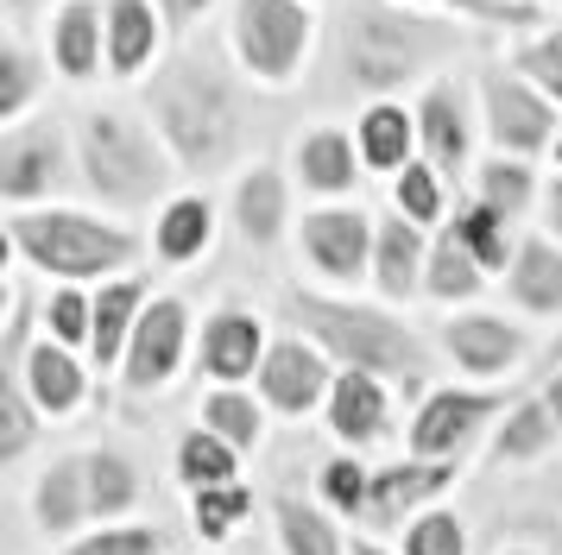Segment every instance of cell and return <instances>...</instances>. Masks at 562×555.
I'll use <instances>...</instances> for the list:
<instances>
[{
  "label": "cell",
  "mask_w": 562,
  "mask_h": 555,
  "mask_svg": "<svg viewBox=\"0 0 562 555\" xmlns=\"http://www.w3.org/2000/svg\"><path fill=\"white\" fill-rule=\"evenodd\" d=\"M165 7H171V13H178V20H190V13H196V7H203V0H165Z\"/></svg>",
  "instance_id": "50"
},
{
  "label": "cell",
  "mask_w": 562,
  "mask_h": 555,
  "mask_svg": "<svg viewBox=\"0 0 562 555\" xmlns=\"http://www.w3.org/2000/svg\"><path fill=\"white\" fill-rule=\"evenodd\" d=\"M461 461H424V454H411V461H392L373 474V499H367V518L373 524H398L405 511H430L449 486H456Z\"/></svg>",
  "instance_id": "10"
},
{
  "label": "cell",
  "mask_w": 562,
  "mask_h": 555,
  "mask_svg": "<svg viewBox=\"0 0 562 555\" xmlns=\"http://www.w3.org/2000/svg\"><path fill=\"white\" fill-rule=\"evenodd\" d=\"M405 555H468V530L456 511H417L405 524Z\"/></svg>",
  "instance_id": "39"
},
{
  "label": "cell",
  "mask_w": 562,
  "mask_h": 555,
  "mask_svg": "<svg viewBox=\"0 0 562 555\" xmlns=\"http://www.w3.org/2000/svg\"><path fill=\"white\" fill-rule=\"evenodd\" d=\"M158 121L171 133V146H178L183 165H222L234 146V101L222 82H209V76L183 70L165 82V95H158Z\"/></svg>",
  "instance_id": "3"
},
{
  "label": "cell",
  "mask_w": 562,
  "mask_h": 555,
  "mask_svg": "<svg viewBox=\"0 0 562 555\" xmlns=\"http://www.w3.org/2000/svg\"><path fill=\"white\" fill-rule=\"evenodd\" d=\"M32 95V70H26V57L20 50H7L0 57V114H20Z\"/></svg>",
  "instance_id": "44"
},
{
  "label": "cell",
  "mask_w": 562,
  "mask_h": 555,
  "mask_svg": "<svg viewBox=\"0 0 562 555\" xmlns=\"http://www.w3.org/2000/svg\"><path fill=\"white\" fill-rule=\"evenodd\" d=\"M518 64H525V76H537L543 89H557V101H562V32L557 38H543V45H531Z\"/></svg>",
  "instance_id": "45"
},
{
  "label": "cell",
  "mask_w": 562,
  "mask_h": 555,
  "mask_svg": "<svg viewBox=\"0 0 562 555\" xmlns=\"http://www.w3.org/2000/svg\"><path fill=\"white\" fill-rule=\"evenodd\" d=\"M481 278H486V265L461 247L456 234H442V240L430 247V265H424V291H430V297H442V303L474 297V291H481Z\"/></svg>",
  "instance_id": "27"
},
{
  "label": "cell",
  "mask_w": 562,
  "mask_h": 555,
  "mask_svg": "<svg viewBox=\"0 0 562 555\" xmlns=\"http://www.w3.org/2000/svg\"><path fill=\"white\" fill-rule=\"evenodd\" d=\"M506 555H531V550H506Z\"/></svg>",
  "instance_id": "51"
},
{
  "label": "cell",
  "mask_w": 562,
  "mask_h": 555,
  "mask_svg": "<svg viewBox=\"0 0 562 555\" xmlns=\"http://www.w3.org/2000/svg\"><path fill=\"white\" fill-rule=\"evenodd\" d=\"M234 32H240V57L254 76H291L304 57L310 20L297 0H240Z\"/></svg>",
  "instance_id": "6"
},
{
  "label": "cell",
  "mask_w": 562,
  "mask_h": 555,
  "mask_svg": "<svg viewBox=\"0 0 562 555\" xmlns=\"http://www.w3.org/2000/svg\"><path fill=\"white\" fill-rule=\"evenodd\" d=\"M13 7H32V0H13Z\"/></svg>",
  "instance_id": "52"
},
{
  "label": "cell",
  "mask_w": 562,
  "mask_h": 555,
  "mask_svg": "<svg viewBox=\"0 0 562 555\" xmlns=\"http://www.w3.org/2000/svg\"><path fill=\"white\" fill-rule=\"evenodd\" d=\"M481 202H493L499 215H518V208L531 202V171H525V165H506V158L486 165L481 171Z\"/></svg>",
  "instance_id": "41"
},
{
  "label": "cell",
  "mask_w": 562,
  "mask_h": 555,
  "mask_svg": "<svg viewBox=\"0 0 562 555\" xmlns=\"http://www.w3.org/2000/svg\"><path fill=\"white\" fill-rule=\"evenodd\" d=\"M57 64L70 76L95 70V13H89V7H70V13L57 20Z\"/></svg>",
  "instance_id": "40"
},
{
  "label": "cell",
  "mask_w": 562,
  "mask_h": 555,
  "mask_svg": "<svg viewBox=\"0 0 562 555\" xmlns=\"http://www.w3.org/2000/svg\"><path fill=\"white\" fill-rule=\"evenodd\" d=\"M7 240L26 252L38 272H57V278H102L139 252L133 234L89 222V215H64V208H52V215H13Z\"/></svg>",
  "instance_id": "2"
},
{
  "label": "cell",
  "mask_w": 562,
  "mask_h": 555,
  "mask_svg": "<svg viewBox=\"0 0 562 555\" xmlns=\"http://www.w3.org/2000/svg\"><path fill=\"white\" fill-rule=\"evenodd\" d=\"M316 492H323V505H329V511H341V518H367L373 474L360 467L355 454H335V461H323V474H316Z\"/></svg>",
  "instance_id": "35"
},
{
  "label": "cell",
  "mask_w": 562,
  "mask_h": 555,
  "mask_svg": "<svg viewBox=\"0 0 562 555\" xmlns=\"http://www.w3.org/2000/svg\"><path fill=\"white\" fill-rule=\"evenodd\" d=\"M82 474H89V524H121V511H133V499H139L133 461L114 449H95L82 454Z\"/></svg>",
  "instance_id": "21"
},
{
  "label": "cell",
  "mask_w": 562,
  "mask_h": 555,
  "mask_svg": "<svg viewBox=\"0 0 562 555\" xmlns=\"http://www.w3.org/2000/svg\"><path fill=\"white\" fill-rule=\"evenodd\" d=\"M234 222L247 240H272L284 227V183L272 171H254L240 183V196H234Z\"/></svg>",
  "instance_id": "31"
},
{
  "label": "cell",
  "mask_w": 562,
  "mask_h": 555,
  "mask_svg": "<svg viewBox=\"0 0 562 555\" xmlns=\"http://www.w3.org/2000/svg\"><path fill=\"white\" fill-rule=\"evenodd\" d=\"M32 392H26V378L20 373H7L0 378V461H20L32 442Z\"/></svg>",
  "instance_id": "37"
},
{
  "label": "cell",
  "mask_w": 562,
  "mask_h": 555,
  "mask_svg": "<svg viewBox=\"0 0 562 555\" xmlns=\"http://www.w3.org/2000/svg\"><path fill=\"white\" fill-rule=\"evenodd\" d=\"M178 479L190 486V492H203V486H228V479H240V449L222 442L215 429H190V435L178 442Z\"/></svg>",
  "instance_id": "24"
},
{
  "label": "cell",
  "mask_w": 562,
  "mask_h": 555,
  "mask_svg": "<svg viewBox=\"0 0 562 555\" xmlns=\"http://www.w3.org/2000/svg\"><path fill=\"white\" fill-rule=\"evenodd\" d=\"M360 158H367L373 171H405V165H411V121H405V107H373V114L360 121Z\"/></svg>",
  "instance_id": "29"
},
{
  "label": "cell",
  "mask_w": 562,
  "mask_h": 555,
  "mask_svg": "<svg viewBox=\"0 0 562 555\" xmlns=\"http://www.w3.org/2000/svg\"><path fill=\"white\" fill-rule=\"evenodd\" d=\"M203 429H215L222 442H234V449L247 454V449H259L266 417H259V404L240 398V392H209L203 398Z\"/></svg>",
  "instance_id": "34"
},
{
  "label": "cell",
  "mask_w": 562,
  "mask_h": 555,
  "mask_svg": "<svg viewBox=\"0 0 562 555\" xmlns=\"http://www.w3.org/2000/svg\"><path fill=\"white\" fill-rule=\"evenodd\" d=\"M266 328H259V316H240V309H228V316H215V322L203 328V366L209 378H222V385H240V378H254L259 366H266Z\"/></svg>",
  "instance_id": "14"
},
{
  "label": "cell",
  "mask_w": 562,
  "mask_h": 555,
  "mask_svg": "<svg viewBox=\"0 0 562 555\" xmlns=\"http://www.w3.org/2000/svg\"><path fill=\"white\" fill-rule=\"evenodd\" d=\"M493 410H506L499 392H430V398L417 404V417H411V454L449 461L456 449H468L481 435Z\"/></svg>",
  "instance_id": "7"
},
{
  "label": "cell",
  "mask_w": 562,
  "mask_h": 555,
  "mask_svg": "<svg viewBox=\"0 0 562 555\" xmlns=\"http://www.w3.org/2000/svg\"><path fill=\"white\" fill-rule=\"evenodd\" d=\"M52 177H57V139L45 126L7 139V151H0V196L7 202H32L38 190H52Z\"/></svg>",
  "instance_id": "20"
},
{
  "label": "cell",
  "mask_w": 562,
  "mask_h": 555,
  "mask_svg": "<svg viewBox=\"0 0 562 555\" xmlns=\"http://www.w3.org/2000/svg\"><path fill=\"white\" fill-rule=\"evenodd\" d=\"M486 121H493V139L512 151H537L550 146V126H557V114L543 107V101L531 95V89H518V82H493L486 89Z\"/></svg>",
  "instance_id": "17"
},
{
  "label": "cell",
  "mask_w": 562,
  "mask_h": 555,
  "mask_svg": "<svg viewBox=\"0 0 562 555\" xmlns=\"http://www.w3.org/2000/svg\"><path fill=\"white\" fill-rule=\"evenodd\" d=\"M512 297L531 316H557L562 309V252L550 240H525L512 259Z\"/></svg>",
  "instance_id": "23"
},
{
  "label": "cell",
  "mask_w": 562,
  "mask_h": 555,
  "mask_svg": "<svg viewBox=\"0 0 562 555\" xmlns=\"http://www.w3.org/2000/svg\"><path fill=\"white\" fill-rule=\"evenodd\" d=\"M436 32L430 25H405L380 13V7H360L355 20H348V70H355L360 89H392V82H405L424 57H430Z\"/></svg>",
  "instance_id": "5"
},
{
  "label": "cell",
  "mask_w": 562,
  "mask_h": 555,
  "mask_svg": "<svg viewBox=\"0 0 562 555\" xmlns=\"http://www.w3.org/2000/svg\"><path fill=\"white\" fill-rule=\"evenodd\" d=\"M247 511H254V492L228 479V486H203V492H190V524L203 543H228L234 530L247 524Z\"/></svg>",
  "instance_id": "26"
},
{
  "label": "cell",
  "mask_w": 562,
  "mask_h": 555,
  "mask_svg": "<svg viewBox=\"0 0 562 555\" xmlns=\"http://www.w3.org/2000/svg\"><path fill=\"white\" fill-rule=\"evenodd\" d=\"M297 171H304L310 190H323V196H341V190L355 183V146H348L341 133H310L304 151H297Z\"/></svg>",
  "instance_id": "28"
},
{
  "label": "cell",
  "mask_w": 562,
  "mask_h": 555,
  "mask_svg": "<svg viewBox=\"0 0 562 555\" xmlns=\"http://www.w3.org/2000/svg\"><path fill=\"white\" fill-rule=\"evenodd\" d=\"M543 398H550V410L562 417V378H550V385H543Z\"/></svg>",
  "instance_id": "49"
},
{
  "label": "cell",
  "mask_w": 562,
  "mask_h": 555,
  "mask_svg": "<svg viewBox=\"0 0 562 555\" xmlns=\"http://www.w3.org/2000/svg\"><path fill=\"white\" fill-rule=\"evenodd\" d=\"M45 322H52V335L64 348H77V341H89V328H95V303L82 297V291H57L52 309H45Z\"/></svg>",
  "instance_id": "43"
},
{
  "label": "cell",
  "mask_w": 562,
  "mask_h": 555,
  "mask_svg": "<svg viewBox=\"0 0 562 555\" xmlns=\"http://www.w3.org/2000/svg\"><path fill=\"white\" fill-rule=\"evenodd\" d=\"M272 524H279V550L284 555H348L341 530L329 524V511L304 505L297 492H279V499H272Z\"/></svg>",
  "instance_id": "22"
},
{
  "label": "cell",
  "mask_w": 562,
  "mask_h": 555,
  "mask_svg": "<svg viewBox=\"0 0 562 555\" xmlns=\"http://www.w3.org/2000/svg\"><path fill=\"white\" fill-rule=\"evenodd\" d=\"M82 165H89V183L102 190L108 202H146L165 190V158L153 151V139L133 121H89L82 133Z\"/></svg>",
  "instance_id": "4"
},
{
  "label": "cell",
  "mask_w": 562,
  "mask_h": 555,
  "mask_svg": "<svg viewBox=\"0 0 562 555\" xmlns=\"http://www.w3.org/2000/svg\"><path fill=\"white\" fill-rule=\"evenodd\" d=\"M329 429H335V442H348V449H373L385 429H392L385 378L341 366V373H335V392H329Z\"/></svg>",
  "instance_id": "12"
},
{
  "label": "cell",
  "mask_w": 562,
  "mask_h": 555,
  "mask_svg": "<svg viewBox=\"0 0 562 555\" xmlns=\"http://www.w3.org/2000/svg\"><path fill=\"white\" fill-rule=\"evenodd\" d=\"M442 341H449V353H456V366H468V373H512L518 366V353H525V335L506 322H493V316H461V322L442 328Z\"/></svg>",
  "instance_id": "16"
},
{
  "label": "cell",
  "mask_w": 562,
  "mask_h": 555,
  "mask_svg": "<svg viewBox=\"0 0 562 555\" xmlns=\"http://www.w3.org/2000/svg\"><path fill=\"white\" fill-rule=\"evenodd\" d=\"M456 7H474V13H506V20H525L518 7H506V0H456Z\"/></svg>",
  "instance_id": "46"
},
{
  "label": "cell",
  "mask_w": 562,
  "mask_h": 555,
  "mask_svg": "<svg viewBox=\"0 0 562 555\" xmlns=\"http://www.w3.org/2000/svg\"><path fill=\"white\" fill-rule=\"evenodd\" d=\"M291 316L310 328V341L355 366V373H380L392 385L417 392L424 385V348L405 322H392L380 309H360V303H329V297H291Z\"/></svg>",
  "instance_id": "1"
},
{
  "label": "cell",
  "mask_w": 562,
  "mask_h": 555,
  "mask_svg": "<svg viewBox=\"0 0 562 555\" xmlns=\"http://www.w3.org/2000/svg\"><path fill=\"white\" fill-rule=\"evenodd\" d=\"M158 550H165V536L153 524H95L64 555H158Z\"/></svg>",
  "instance_id": "38"
},
{
  "label": "cell",
  "mask_w": 562,
  "mask_h": 555,
  "mask_svg": "<svg viewBox=\"0 0 562 555\" xmlns=\"http://www.w3.org/2000/svg\"><path fill=\"white\" fill-rule=\"evenodd\" d=\"M32 518L45 536H70L77 543V530L89 524V474H82V454H64L52 461L45 474L32 479Z\"/></svg>",
  "instance_id": "13"
},
{
  "label": "cell",
  "mask_w": 562,
  "mask_h": 555,
  "mask_svg": "<svg viewBox=\"0 0 562 555\" xmlns=\"http://www.w3.org/2000/svg\"><path fill=\"white\" fill-rule=\"evenodd\" d=\"M398 208H405L411 222H436L442 215V183H436L430 165H405L398 171Z\"/></svg>",
  "instance_id": "42"
},
{
  "label": "cell",
  "mask_w": 562,
  "mask_h": 555,
  "mask_svg": "<svg viewBox=\"0 0 562 555\" xmlns=\"http://www.w3.org/2000/svg\"><path fill=\"white\" fill-rule=\"evenodd\" d=\"M550 227L562 234V177H557V190H550Z\"/></svg>",
  "instance_id": "48"
},
{
  "label": "cell",
  "mask_w": 562,
  "mask_h": 555,
  "mask_svg": "<svg viewBox=\"0 0 562 555\" xmlns=\"http://www.w3.org/2000/svg\"><path fill=\"white\" fill-rule=\"evenodd\" d=\"M259 392L279 417H310L316 404H329L335 373H329V353L304 348V341H272L266 348V366H259Z\"/></svg>",
  "instance_id": "8"
},
{
  "label": "cell",
  "mask_w": 562,
  "mask_h": 555,
  "mask_svg": "<svg viewBox=\"0 0 562 555\" xmlns=\"http://www.w3.org/2000/svg\"><path fill=\"white\" fill-rule=\"evenodd\" d=\"M209 227H215V215H209L203 196L171 202V208L158 215V252H165V259H196V252L209 247Z\"/></svg>",
  "instance_id": "33"
},
{
  "label": "cell",
  "mask_w": 562,
  "mask_h": 555,
  "mask_svg": "<svg viewBox=\"0 0 562 555\" xmlns=\"http://www.w3.org/2000/svg\"><path fill=\"white\" fill-rule=\"evenodd\" d=\"M348 555H392V550H380L373 536H355V543H348Z\"/></svg>",
  "instance_id": "47"
},
{
  "label": "cell",
  "mask_w": 562,
  "mask_h": 555,
  "mask_svg": "<svg viewBox=\"0 0 562 555\" xmlns=\"http://www.w3.org/2000/svg\"><path fill=\"white\" fill-rule=\"evenodd\" d=\"M424 146L442 171H461V158H468V121H461V101L449 89H436L424 101Z\"/></svg>",
  "instance_id": "32"
},
{
  "label": "cell",
  "mask_w": 562,
  "mask_h": 555,
  "mask_svg": "<svg viewBox=\"0 0 562 555\" xmlns=\"http://www.w3.org/2000/svg\"><path fill=\"white\" fill-rule=\"evenodd\" d=\"M146 316V284L139 278H121V284H108L102 297H95V328H89V353L114 366V360H127V341L133 328Z\"/></svg>",
  "instance_id": "18"
},
{
  "label": "cell",
  "mask_w": 562,
  "mask_h": 555,
  "mask_svg": "<svg viewBox=\"0 0 562 555\" xmlns=\"http://www.w3.org/2000/svg\"><path fill=\"white\" fill-rule=\"evenodd\" d=\"M424 265H430V259H424V234H417V222H411V215L380 222V234H373V278H380L385 297H411Z\"/></svg>",
  "instance_id": "19"
},
{
  "label": "cell",
  "mask_w": 562,
  "mask_h": 555,
  "mask_svg": "<svg viewBox=\"0 0 562 555\" xmlns=\"http://www.w3.org/2000/svg\"><path fill=\"white\" fill-rule=\"evenodd\" d=\"M183 335H190V316H183V303H171V297L146 303V316H139V328H133V341H127V360H121V373H127V392H158L165 378L178 373Z\"/></svg>",
  "instance_id": "9"
},
{
  "label": "cell",
  "mask_w": 562,
  "mask_h": 555,
  "mask_svg": "<svg viewBox=\"0 0 562 555\" xmlns=\"http://www.w3.org/2000/svg\"><path fill=\"white\" fill-rule=\"evenodd\" d=\"M456 240L474 252V259H481L486 272H506V259H518V247L506 240V215H499L493 202L461 208V215H456Z\"/></svg>",
  "instance_id": "30"
},
{
  "label": "cell",
  "mask_w": 562,
  "mask_h": 555,
  "mask_svg": "<svg viewBox=\"0 0 562 555\" xmlns=\"http://www.w3.org/2000/svg\"><path fill=\"white\" fill-rule=\"evenodd\" d=\"M153 13L139 0H114V25H108V50H114V70H139L153 57Z\"/></svg>",
  "instance_id": "36"
},
{
  "label": "cell",
  "mask_w": 562,
  "mask_h": 555,
  "mask_svg": "<svg viewBox=\"0 0 562 555\" xmlns=\"http://www.w3.org/2000/svg\"><path fill=\"white\" fill-rule=\"evenodd\" d=\"M557 435H562V417L550 410V398H525L518 410H506V429H499L493 454L499 461H537L543 449H557Z\"/></svg>",
  "instance_id": "25"
},
{
  "label": "cell",
  "mask_w": 562,
  "mask_h": 555,
  "mask_svg": "<svg viewBox=\"0 0 562 555\" xmlns=\"http://www.w3.org/2000/svg\"><path fill=\"white\" fill-rule=\"evenodd\" d=\"M13 373L26 378V392H32V404L45 410V417H70L82 404V392H89V378H82V366H77V353L64 348V341H38V348L13 366Z\"/></svg>",
  "instance_id": "15"
},
{
  "label": "cell",
  "mask_w": 562,
  "mask_h": 555,
  "mask_svg": "<svg viewBox=\"0 0 562 555\" xmlns=\"http://www.w3.org/2000/svg\"><path fill=\"white\" fill-rule=\"evenodd\" d=\"M304 252L316 259V272L335 278V284H355L373 259V227L360 208H323L304 222Z\"/></svg>",
  "instance_id": "11"
}]
</instances>
